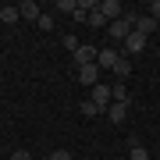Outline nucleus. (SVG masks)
<instances>
[{
  "label": "nucleus",
  "instance_id": "obj_1",
  "mask_svg": "<svg viewBox=\"0 0 160 160\" xmlns=\"http://www.w3.org/2000/svg\"><path fill=\"white\" fill-rule=\"evenodd\" d=\"M142 50H146V36L142 32H132L125 39V50H121V53H125V57H135V53H142Z\"/></svg>",
  "mask_w": 160,
  "mask_h": 160
},
{
  "label": "nucleus",
  "instance_id": "obj_2",
  "mask_svg": "<svg viewBox=\"0 0 160 160\" xmlns=\"http://www.w3.org/2000/svg\"><path fill=\"white\" fill-rule=\"evenodd\" d=\"M89 100L96 103L100 110H107V107H110V86H103V82H100V86H92V89H89Z\"/></svg>",
  "mask_w": 160,
  "mask_h": 160
},
{
  "label": "nucleus",
  "instance_id": "obj_3",
  "mask_svg": "<svg viewBox=\"0 0 160 160\" xmlns=\"http://www.w3.org/2000/svg\"><path fill=\"white\" fill-rule=\"evenodd\" d=\"M96 46H89V43H82L78 50H75V64H78V68H86V64H96Z\"/></svg>",
  "mask_w": 160,
  "mask_h": 160
},
{
  "label": "nucleus",
  "instance_id": "obj_4",
  "mask_svg": "<svg viewBox=\"0 0 160 160\" xmlns=\"http://www.w3.org/2000/svg\"><path fill=\"white\" fill-rule=\"evenodd\" d=\"M118 57H121V50H114V46H103V50L96 53V68H110V71H114Z\"/></svg>",
  "mask_w": 160,
  "mask_h": 160
},
{
  "label": "nucleus",
  "instance_id": "obj_5",
  "mask_svg": "<svg viewBox=\"0 0 160 160\" xmlns=\"http://www.w3.org/2000/svg\"><path fill=\"white\" fill-rule=\"evenodd\" d=\"M100 11L107 22H118L121 14H125V7H121V0H100Z\"/></svg>",
  "mask_w": 160,
  "mask_h": 160
},
{
  "label": "nucleus",
  "instance_id": "obj_6",
  "mask_svg": "<svg viewBox=\"0 0 160 160\" xmlns=\"http://www.w3.org/2000/svg\"><path fill=\"white\" fill-rule=\"evenodd\" d=\"M78 82H82V86H100V68H96V64H86V68H78Z\"/></svg>",
  "mask_w": 160,
  "mask_h": 160
},
{
  "label": "nucleus",
  "instance_id": "obj_7",
  "mask_svg": "<svg viewBox=\"0 0 160 160\" xmlns=\"http://www.w3.org/2000/svg\"><path fill=\"white\" fill-rule=\"evenodd\" d=\"M157 18H149V14H135V32H142L146 36V39H149V36H153V29H157Z\"/></svg>",
  "mask_w": 160,
  "mask_h": 160
},
{
  "label": "nucleus",
  "instance_id": "obj_8",
  "mask_svg": "<svg viewBox=\"0 0 160 160\" xmlns=\"http://www.w3.org/2000/svg\"><path fill=\"white\" fill-rule=\"evenodd\" d=\"M18 11H22V18H25V22H39V18H43L39 4H32V0H22V4H18Z\"/></svg>",
  "mask_w": 160,
  "mask_h": 160
},
{
  "label": "nucleus",
  "instance_id": "obj_9",
  "mask_svg": "<svg viewBox=\"0 0 160 160\" xmlns=\"http://www.w3.org/2000/svg\"><path fill=\"white\" fill-rule=\"evenodd\" d=\"M107 118L114 121V125H125V121H128V103H110V107H107Z\"/></svg>",
  "mask_w": 160,
  "mask_h": 160
},
{
  "label": "nucleus",
  "instance_id": "obj_10",
  "mask_svg": "<svg viewBox=\"0 0 160 160\" xmlns=\"http://www.w3.org/2000/svg\"><path fill=\"white\" fill-rule=\"evenodd\" d=\"M110 100H114V103H132V96H128V86H125V82H114V86H110Z\"/></svg>",
  "mask_w": 160,
  "mask_h": 160
},
{
  "label": "nucleus",
  "instance_id": "obj_11",
  "mask_svg": "<svg viewBox=\"0 0 160 160\" xmlns=\"http://www.w3.org/2000/svg\"><path fill=\"white\" fill-rule=\"evenodd\" d=\"M114 75H118V82H125L128 75H132V57H125V53H121L118 64H114Z\"/></svg>",
  "mask_w": 160,
  "mask_h": 160
},
{
  "label": "nucleus",
  "instance_id": "obj_12",
  "mask_svg": "<svg viewBox=\"0 0 160 160\" xmlns=\"http://www.w3.org/2000/svg\"><path fill=\"white\" fill-rule=\"evenodd\" d=\"M18 18H22V11H18V7H0V22H7V25H14Z\"/></svg>",
  "mask_w": 160,
  "mask_h": 160
},
{
  "label": "nucleus",
  "instance_id": "obj_13",
  "mask_svg": "<svg viewBox=\"0 0 160 160\" xmlns=\"http://www.w3.org/2000/svg\"><path fill=\"white\" fill-rule=\"evenodd\" d=\"M57 11H64V14L75 18V11H78V0H57Z\"/></svg>",
  "mask_w": 160,
  "mask_h": 160
},
{
  "label": "nucleus",
  "instance_id": "obj_14",
  "mask_svg": "<svg viewBox=\"0 0 160 160\" xmlns=\"http://www.w3.org/2000/svg\"><path fill=\"white\" fill-rule=\"evenodd\" d=\"M89 25H92V29H103V25H110V22H107V18H103V11L96 7V11L89 14Z\"/></svg>",
  "mask_w": 160,
  "mask_h": 160
},
{
  "label": "nucleus",
  "instance_id": "obj_15",
  "mask_svg": "<svg viewBox=\"0 0 160 160\" xmlns=\"http://www.w3.org/2000/svg\"><path fill=\"white\" fill-rule=\"evenodd\" d=\"M82 114H86V118H96V114H103V110H100L92 100H82Z\"/></svg>",
  "mask_w": 160,
  "mask_h": 160
},
{
  "label": "nucleus",
  "instance_id": "obj_16",
  "mask_svg": "<svg viewBox=\"0 0 160 160\" xmlns=\"http://www.w3.org/2000/svg\"><path fill=\"white\" fill-rule=\"evenodd\" d=\"M128 160H149V153L142 146H132V153H128Z\"/></svg>",
  "mask_w": 160,
  "mask_h": 160
},
{
  "label": "nucleus",
  "instance_id": "obj_17",
  "mask_svg": "<svg viewBox=\"0 0 160 160\" xmlns=\"http://www.w3.org/2000/svg\"><path fill=\"white\" fill-rule=\"evenodd\" d=\"M36 25H39L43 32H50V29H53V14H43V18H39V22H36Z\"/></svg>",
  "mask_w": 160,
  "mask_h": 160
},
{
  "label": "nucleus",
  "instance_id": "obj_18",
  "mask_svg": "<svg viewBox=\"0 0 160 160\" xmlns=\"http://www.w3.org/2000/svg\"><path fill=\"white\" fill-rule=\"evenodd\" d=\"M46 160H71V153H68V149H53Z\"/></svg>",
  "mask_w": 160,
  "mask_h": 160
},
{
  "label": "nucleus",
  "instance_id": "obj_19",
  "mask_svg": "<svg viewBox=\"0 0 160 160\" xmlns=\"http://www.w3.org/2000/svg\"><path fill=\"white\" fill-rule=\"evenodd\" d=\"M64 46H68V50L75 53V50H78V46H82V43H78V39H75V36H64Z\"/></svg>",
  "mask_w": 160,
  "mask_h": 160
},
{
  "label": "nucleus",
  "instance_id": "obj_20",
  "mask_svg": "<svg viewBox=\"0 0 160 160\" xmlns=\"http://www.w3.org/2000/svg\"><path fill=\"white\" fill-rule=\"evenodd\" d=\"M11 160H32V153H29V149H14Z\"/></svg>",
  "mask_w": 160,
  "mask_h": 160
},
{
  "label": "nucleus",
  "instance_id": "obj_21",
  "mask_svg": "<svg viewBox=\"0 0 160 160\" xmlns=\"http://www.w3.org/2000/svg\"><path fill=\"white\" fill-rule=\"evenodd\" d=\"M149 18H157V22H160V0H153V4H149Z\"/></svg>",
  "mask_w": 160,
  "mask_h": 160
}]
</instances>
